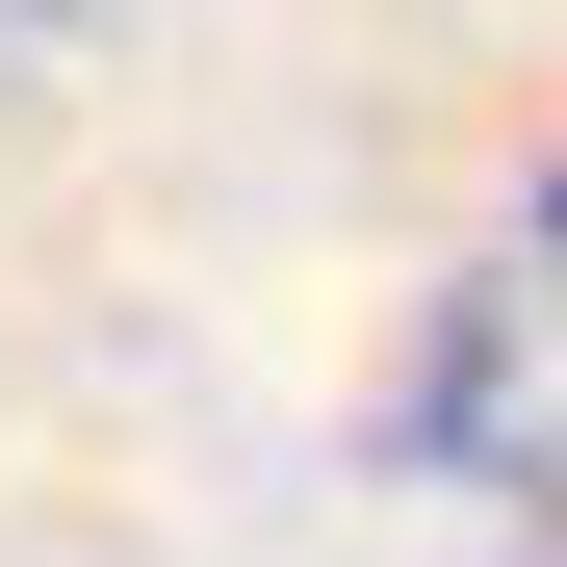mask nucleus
Segmentation results:
<instances>
[{
	"instance_id": "f257e3e1",
	"label": "nucleus",
	"mask_w": 567,
	"mask_h": 567,
	"mask_svg": "<svg viewBox=\"0 0 567 567\" xmlns=\"http://www.w3.org/2000/svg\"><path fill=\"white\" fill-rule=\"evenodd\" d=\"M542 181H516V233L491 258H464L439 284V336H413V464H439V491H516L542 516V413H567V310H542Z\"/></svg>"
}]
</instances>
